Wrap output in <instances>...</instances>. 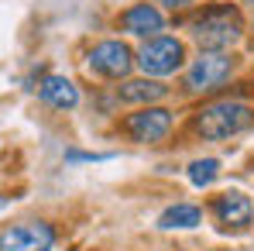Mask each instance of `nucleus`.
I'll return each instance as SVG.
<instances>
[{
  "instance_id": "15",
  "label": "nucleus",
  "mask_w": 254,
  "mask_h": 251,
  "mask_svg": "<svg viewBox=\"0 0 254 251\" xmlns=\"http://www.w3.org/2000/svg\"><path fill=\"white\" fill-rule=\"evenodd\" d=\"M162 3H165V7H172V10H175V7H186V3H192V0H162Z\"/></svg>"
},
{
  "instance_id": "12",
  "label": "nucleus",
  "mask_w": 254,
  "mask_h": 251,
  "mask_svg": "<svg viewBox=\"0 0 254 251\" xmlns=\"http://www.w3.org/2000/svg\"><path fill=\"white\" fill-rule=\"evenodd\" d=\"M203 220V213H199V207H192V203H175V207H169L162 217H158V227H165V231H186V227H196Z\"/></svg>"
},
{
  "instance_id": "3",
  "label": "nucleus",
  "mask_w": 254,
  "mask_h": 251,
  "mask_svg": "<svg viewBox=\"0 0 254 251\" xmlns=\"http://www.w3.org/2000/svg\"><path fill=\"white\" fill-rule=\"evenodd\" d=\"M186 59V48L179 38H165V35H155L141 45L137 52V66L144 76H172Z\"/></svg>"
},
{
  "instance_id": "14",
  "label": "nucleus",
  "mask_w": 254,
  "mask_h": 251,
  "mask_svg": "<svg viewBox=\"0 0 254 251\" xmlns=\"http://www.w3.org/2000/svg\"><path fill=\"white\" fill-rule=\"evenodd\" d=\"M65 159H69V162H103V159H110V155H96V152H93V155H89V152H69Z\"/></svg>"
},
{
  "instance_id": "1",
  "label": "nucleus",
  "mask_w": 254,
  "mask_h": 251,
  "mask_svg": "<svg viewBox=\"0 0 254 251\" xmlns=\"http://www.w3.org/2000/svg\"><path fill=\"white\" fill-rule=\"evenodd\" d=\"M192 38L203 52H223L230 45L241 42L244 35V21H241V10L230 7V3H216L210 10H203L199 17H192L189 24Z\"/></svg>"
},
{
  "instance_id": "8",
  "label": "nucleus",
  "mask_w": 254,
  "mask_h": 251,
  "mask_svg": "<svg viewBox=\"0 0 254 251\" xmlns=\"http://www.w3.org/2000/svg\"><path fill=\"white\" fill-rule=\"evenodd\" d=\"M213 217L223 224V227H248L254 220V207H251V200L241 193V189H227V193H220V196H213Z\"/></svg>"
},
{
  "instance_id": "4",
  "label": "nucleus",
  "mask_w": 254,
  "mask_h": 251,
  "mask_svg": "<svg viewBox=\"0 0 254 251\" xmlns=\"http://www.w3.org/2000/svg\"><path fill=\"white\" fill-rule=\"evenodd\" d=\"M55 231L42 220H21L0 231V251H52Z\"/></svg>"
},
{
  "instance_id": "13",
  "label": "nucleus",
  "mask_w": 254,
  "mask_h": 251,
  "mask_svg": "<svg viewBox=\"0 0 254 251\" xmlns=\"http://www.w3.org/2000/svg\"><path fill=\"white\" fill-rule=\"evenodd\" d=\"M216 175H220V162H216V159H199V162L189 166V179H192V186H210Z\"/></svg>"
},
{
  "instance_id": "7",
  "label": "nucleus",
  "mask_w": 254,
  "mask_h": 251,
  "mask_svg": "<svg viewBox=\"0 0 254 251\" xmlns=\"http://www.w3.org/2000/svg\"><path fill=\"white\" fill-rule=\"evenodd\" d=\"M172 131V114L165 107H144L141 114L127 117V134L141 145H155Z\"/></svg>"
},
{
  "instance_id": "2",
  "label": "nucleus",
  "mask_w": 254,
  "mask_h": 251,
  "mask_svg": "<svg viewBox=\"0 0 254 251\" xmlns=\"http://www.w3.org/2000/svg\"><path fill=\"white\" fill-rule=\"evenodd\" d=\"M254 110L248 103H237V100H220L210 103L196 114V131L206 138V141H223L230 134H241L244 127H251Z\"/></svg>"
},
{
  "instance_id": "10",
  "label": "nucleus",
  "mask_w": 254,
  "mask_h": 251,
  "mask_svg": "<svg viewBox=\"0 0 254 251\" xmlns=\"http://www.w3.org/2000/svg\"><path fill=\"white\" fill-rule=\"evenodd\" d=\"M38 96H42L45 103L59 107V110H72L79 103V89L65 76H45L42 83H38Z\"/></svg>"
},
{
  "instance_id": "9",
  "label": "nucleus",
  "mask_w": 254,
  "mask_h": 251,
  "mask_svg": "<svg viewBox=\"0 0 254 251\" xmlns=\"http://www.w3.org/2000/svg\"><path fill=\"white\" fill-rule=\"evenodd\" d=\"M121 28L127 35H137V38H155L165 28V21H162V10L155 3H134L130 10L121 14Z\"/></svg>"
},
{
  "instance_id": "11",
  "label": "nucleus",
  "mask_w": 254,
  "mask_h": 251,
  "mask_svg": "<svg viewBox=\"0 0 254 251\" xmlns=\"http://www.w3.org/2000/svg\"><path fill=\"white\" fill-rule=\"evenodd\" d=\"M169 93V86H162L158 80L144 76V80H130V83L121 86V100L124 103H155Z\"/></svg>"
},
{
  "instance_id": "5",
  "label": "nucleus",
  "mask_w": 254,
  "mask_h": 251,
  "mask_svg": "<svg viewBox=\"0 0 254 251\" xmlns=\"http://www.w3.org/2000/svg\"><path fill=\"white\" fill-rule=\"evenodd\" d=\"M230 73H234V59H230L227 52H203V55L189 66V73H186V86L196 89V93H203V89H216L220 83L230 80Z\"/></svg>"
},
{
  "instance_id": "6",
  "label": "nucleus",
  "mask_w": 254,
  "mask_h": 251,
  "mask_svg": "<svg viewBox=\"0 0 254 251\" xmlns=\"http://www.w3.org/2000/svg\"><path fill=\"white\" fill-rule=\"evenodd\" d=\"M134 66V55L124 42H100L89 52V69L103 80H124Z\"/></svg>"
}]
</instances>
